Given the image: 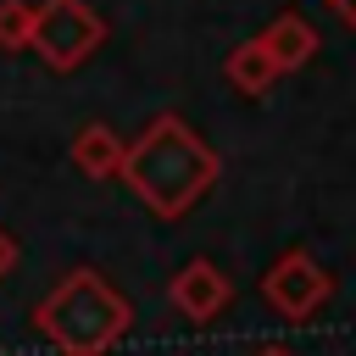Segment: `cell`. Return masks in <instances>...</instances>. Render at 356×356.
I'll list each match as a JSON object with an SVG mask.
<instances>
[{"mask_svg":"<svg viewBox=\"0 0 356 356\" xmlns=\"http://www.w3.org/2000/svg\"><path fill=\"white\" fill-rule=\"evenodd\" d=\"M328 289H334V278L306 256V250H289V256H278L273 267H267V278H261V295H267V306L278 312V317H312L323 300H328Z\"/></svg>","mask_w":356,"mask_h":356,"instance_id":"obj_4","label":"cell"},{"mask_svg":"<svg viewBox=\"0 0 356 356\" xmlns=\"http://www.w3.org/2000/svg\"><path fill=\"white\" fill-rule=\"evenodd\" d=\"M328 6H334V11H339V17L350 22V28H356V0H328Z\"/></svg>","mask_w":356,"mask_h":356,"instance_id":"obj_11","label":"cell"},{"mask_svg":"<svg viewBox=\"0 0 356 356\" xmlns=\"http://www.w3.org/2000/svg\"><path fill=\"white\" fill-rule=\"evenodd\" d=\"M100 39H106V22L83 0H44V6H33V44L28 50H39L44 67L72 72V67H83L100 50Z\"/></svg>","mask_w":356,"mask_h":356,"instance_id":"obj_3","label":"cell"},{"mask_svg":"<svg viewBox=\"0 0 356 356\" xmlns=\"http://www.w3.org/2000/svg\"><path fill=\"white\" fill-rule=\"evenodd\" d=\"M261 356H289V350H278V345H273V350H261Z\"/></svg>","mask_w":356,"mask_h":356,"instance_id":"obj_12","label":"cell"},{"mask_svg":"<svg viewBox=\"0 0 356 356\" xmlns=\"http://www.w3.org/2000/svg\"><path fill=\"white\" fill-rule=\"evenodd\" d=\"M172 306L189 317V323H206V317H217L222 306H228V278L211 267V261H189L178 278H172Z\"/></svg>","mask_w":356,"mask_h":356,"instance_id":"obj_5","label":"cell"},{"mask_svg":"<svg viewBox=\"0 0 356 356\" xmlns=\"http://www.w3.org/2000/svg\"><path fill=\"white\" fill-rule=\"evenodd\" d=\"M261 44L273 50L278 72H295V67L312 61V50H317V28H312L306 17H295V11H284V17H273V22L261 28Z\"/></svg>","mask_w":356,"mask_h":356,"instance_id":"obj_6","label":"cell"},{"mask_svg":"<svg viewBox=\"0 0 356 356\" xmlns=\"http://www.w3.org/2000/svg\"><path fill=\"white\" fill-rule=\"evenodd\" d=\"M33 323L61 356H106L128 334L134 312L95 267H78L33 306Z\"/></svg>","mask_w":356,"mask_h":356,"instance_id":"obj_2","label":"cell"},{"mask_svg":"<svg viewBox=\"0 0 356 356\" xmlns=\"http://www.w3.org/2000/svg\"><path fill=\"white\" fill-rule=\"evenodd\" d=\"M28 44H33V6L0 0V50H28Z\"/></svg>","mask_w":356,"mask_h":356,"instance_id":"obj_9","label":"cell"},{"mask_svg":"<svg viewBox=\"0 0 356 356\" xmlns=\"http://www.w3.org/2000/svg\"><path fill=\"white\" fill-rule=\"evenodd\" d=\"M222 172V156L172 111H161L122 156V184L156 211V217H184Z\"/></svg>","mask_w":356,"mask_h":356,"instance_id":"obj_1","label":"cell"},{"mask_svg":"<svg viewBox=\"0 0 356 356\" xmlns=\"http://www.w3.org/2000/svg\"><path fill=\"white\" fill-rule=\"evenodd\" d=\"M222 72H228V83H234L239 95H267V89H273V78H278V61H273V50H267V44H261V33H256V39H245V44H234V50H228Z\"/></svg>","mask_w":356,"mask_h":356,"instance_id":"obj_8","label":"cell"},{"mask_svg":"<svg viewBox=\"0 0 356 356\" xmlns=\"http://www.w3.org/2000/svg\"><path fill=\"white\" fill-rule=\"evenodd\" d=\"M11 261H17V245H11V234H6V228H0V278H6V273H11Z\"/></svg>","mask_w":356,"mask_h":356,"instance_id":"obj_10","label":"cell"},{"mask_svg":"<svg viewBox=\"0 0 356 356\" xmlns=\"http://www.w3.org/2000/svg\"><path fill=\"white\" fill-rule=\"evenodd\" d=\"M122 156H128V145H122L106 122H83V128L72 134V161H78V172H89V178H117V172H122Z\"/></svg>","mask_w":356,"mask_h":356,"instance_id":"obj_7","label":"cell"}]
</instances>
